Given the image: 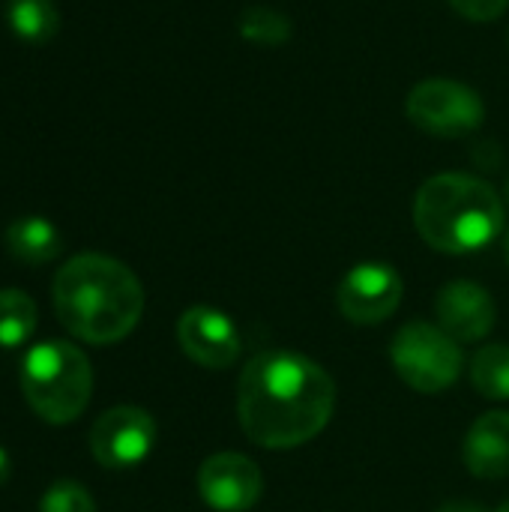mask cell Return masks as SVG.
<instances>
[{"instance_id":"6da1fadb","label":"cell","mask_w":509,"mask_h":512,"mask_svg":"<svg viewBox=\"0 0 509 512\" xmlns=\"http://www.w3.org/2000/svg\"><path fill=\"white\" fill-rule=\"evenodd\" d=\"M336 411V381L297 351L252 357L237 381V420L264 450H294L318 438Z\"/></svg>"},{"instance_id":"7a4b0ae2","label":"cell","mask_w":509,"mask_h":512,"mask_svg":"<svg viewBox=\"0 0 509 512\" xmlns=\"http://www.w3.org/2000/svg\"><path fill=\"white\" fill-rule=\"evenodd\" d=\"M57 321L81 342L114 345L126 339L144 315L138 276L108 255H75L54 276Z\"/></svg>"},{"instance_id":"3957f363","label":"cell","mask_w":509,"mask_h":512,"mask_svg":"<svg viewBox=\"0 0 509 512\" xmlns=\"http://www.w3.org/2000/svg\"><path fill=\"white\" fill-rule=\"evenodd\" d=\"M414 225L432 249L471 255L501 237L504 201L492 183L474 174H435L417 189Z\"/></svg>"},{"instance_id":"277c9868","label":"cell","mask_w":509,"mask_h":512,"mask_svg":"<svg viewBox=\"0 0 509 512\" xmlns=\"http://www.w3.org/2000/svg\"><path fill=\"white\" fill-rule=\"evenodd\" d=\"M27 405L51 426H66L84 414L93 393V369L81 348L48 339L27 351L21 363Z\"/></svg>"},{"instance_id":"5b68a950","label":"cell","mask_w":509,"mask_h":512,"mask_svg":"<svg viewBox=\"0 0 509 512\" xmlns=\"http://www.w3.org/2000/svg\"><path fill=\"white\" fill-rule=\"evenodd\" d=\"M390 363L396 375L417 393L435 396L450 390L462 375V348L438 324L411 321L390 342Z\"/></svg>"},{"instance_id":"8992f818","label":"cell","mask_w":509,"mask_h":512,"mask_svg":"<svg viewBox=\"0 0 509 512\" xmlns=\"http://www.w3.org/2000/svg\"><path fill=\"white\" fill-rule=\"evenodd\" d=\"M408 120L435 138H465L486 120L480 93L453 78H426L405 99Z\"/></svg>"},{"instance_id":"52a82bcc","label":"cell","mask_w":509,"mask_h":512,"mask_svg":"<svg viewBox=\"0 0 509 512\" xmlns=\"http://www.w3.org/2000/svg\"><path fill=\"white\" fill-rule=\"evenodd\" d=\"M405 294V282L393 264L363 261L345 273L336 288V306L351 324H381L387 321Z\"/></svg>"},{"instance_id":"ba28073f","label":"cell","mask_w":509,"mask_h":512,"mask_svg":"<svg viewBox=\"0 0 509 512\" xmlns=\"http://www.w3.org/2000/svg\"><path fill=\"white\" fill-rule=\"evenodd\" d=\"M156 444V420L135 405H117L105 411L90 429V453L102 468H135Z\"/></svg>"},{"instance_id":"9c48e42d","label":"cell","mask_w":509,"mask_h":512,"mask_svg":"<svg viewBox=\"0 0 509 512\" xmlns=\"http://www.w3.org/2000/svg\"><path fill=\"white\" fill-rule=\"evenodd\" d=\"M264 492L261 468L243 453H216L198 468V495L216 512H249Z\"/></svg>"},{"instance_id":"30bf717a","label":"cell","mask_w":509,"mask_h":512,"mask_svg":"<svg viewBox=\"0 0 509 512\" xmlns=\"http://www.w3.org/2000/svg\"><path fill=\"white\" fill-rule=\"evenodd\" d=\"M177 342L189 360L204 369H228L243 351V339L231 315L213 306H192L177 321Z\"/></svg>"},{"instance_id":"8fae6325","label":"cell","mask_w":509,"mask_h":512,"mask_svg":"<svg viewBox=\"0 0 509 512\" xmlns=\"http://www.w3.org/2000/svg\"><path fill=\"white\" fill-rule=\"evenodd\" d=\"M435 318L438 327L453 336L456 342H480L492 333L498 309L492 294L468 279L447 282L435 297Z\"/></svg>"},{"instance_id":"7c38bea8","label":"cell","mask_w":509,"mask_h":512,"mask_svg":"<svg viewBox=\"0 0 509 512\" xmlns=\"http://www.w3.org/2000/svg\"><path fill=\"white\" fill-rule=\"evenodd\" d=\"M462 459L477 480L509 477V411H489L471 426Z\"/></svg>"},{"instance_id":"4fadbf2b","label":"cell","mask_w":509,"mask_h":512,"mask_svg":"<svg viewBox=\"0 0 509 512\" xmlns=\"http://www.w3.org/2000/svg\"><path fill=\"white\" fill-rule=\"evenodd\" d=\"M6 249L21 264H48L60 255V231L42 216H24L6 228Z\"/></svg>"},{"instance_id":"5bb4252c","label":"cell","mask_w":509,"mask_h":512,"mask_svg":"<svg viewBox=\"0 0 509 512\" xmlns=\"http://www.w3.org/2000/svg\"><path fill=\"white\" fill-rule=\"evenodd\" d=\"M6 24L21 42L45 45L60 30V12H57L54 0H9Z\"/></svg>"},{"instance_id":"9a60e30c","label":"cell","mask_w":509,"mask_h":512,"mask_svg":"<svg viewBox=\"0 0 509 512\" xmlns=\"http://www.w3.org/2000/svg\"><path fill=\"white\" fill-rule=\"evenodd\" d=\"M36 303L18 288L0 291V348H21L36 330Z\"/></svg>"},{"instance_id":"2e32d148","label":"cell","mask_w":509,"mask_h":512,"mask_svg":"<svg viewBox=\"0 0 509 512\" xmlns=\"http://www.w3.org/2000/svg\"><path fill=\"white\" fill-rule=\"evenodd\" d=\"M471 384L480 396L492 402L509 399V348L507 345H486L471 360Z\"/></svg>"},{"instance_id":"e0dca14e","label":"cell","mask_w":509,"mask_h":512,"mask_svg":"<svg viewBox=\"0 0 509 512\" xmlns=\"http://www.w3.org/2000/svg\"><path fill=\"white\" fill-rule=\"evenodd\" d=\"M240 36L264 48H279L294 36V24L273 6H249L240 15Z\"/></svg>"},{"instance_id":"ac0fdd59","label":"cell","mask_w":509,"mask_h":512,"mask_svg":"<svg viewBox=\"0 0 509 512\" xmlns=\"http://www.w3.org/2000/svg\"><path fill=\"white\" fill-rule=\"evenodd\" d=\"M39 512H96L93 495L75 480H57L45 489Z\"/></svg>"},{"instance_id":"d6986e66","label":"cell","mask_w":509,"mask_h":512,"mask_svg":"<svg viewBox=\"0 0 509 512\" xmlns=\"http://www.w3.org/2000/svg\"><path fill=\"white\" fill-rule=\"evenodd\" d=\"M450 6L462 18L477 21V24H486V21H498L507 12L509 0H450Z\"/></svg>"},{"instance_id":"ffe728a7","label":"cell","mask_w":509,"mask_h":512,"mask_svg":"<svg viewBox=\"0 0 509 512\" xmlns=\"http://www.w3.org/2000/svg\"><path fill=\"white\" fill-rule=\"evenodd\" d=\"M438 512H489L486 507H480V504H471V501H450V504H444Z\"/></svg>"},{"instance_id":"44dd1931","label":"cell","mask_w":509,"mask_h":512,"mask_svg":"<svg viewBox=\"0 0 509 512\" xmlns=\"http://www.w3.org/2000/svg\"><path fill=\"white\" fill-rule=\"evenodd\" d=\"M9 474H12V462H9V453L0 447V486L9 480Z\"/></svg>"},{"instance_id":"7402d4cb","label":"cell","mask_w":509,"mask_h":512,"mask_svg":"<svg viewBox=\"0 0 509 512\" xmlns=\"http://www.w3.org/2000/svg\"><path fill=\"white\" fill-rule=\"evenodd\" d=\"M495 512H509V501H504V504H501Z\"/></svg>"},{"instance_id":"603a6c76","label":"cell","mask_w":509,"mask_h":512,"mask_svg":"<svg viewBox=\"0 0 509 512\" xmlns=\"http://www.w3.org/2000/svg\"><path fill=\"white\" fill-rule=\"evenodd\" d=\"M507 264H509V234H507Z\"/></svg>"},{"instance_id":"cb8c5ba5","label":"cell","mask_w":509,"mask_h":512,"mask_svg":"<svg viewBox=\"0 0 509 512\" xmlns=\"http://www.w3.org/2000/svg\"><path fill=\"white\" fill-rule=\"evenodd\" d=\"M507 51H509V30H507Z\"/></svg>"},{"instance_id":"d4e9b609","label":"cell","mask_w":509,"mask_h":512,"mask_svg":"<svg viewBox=\"0 0 509 512\" xmlns=\"http://www.w3.org/2000/svg\"><path fill=\"white\" fill-rule=\"evenodd\" d=\"M507 201H509V180H507Z\"/></svg>"}]
</instances>
